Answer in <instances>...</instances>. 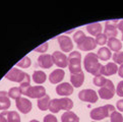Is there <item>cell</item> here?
<instances>
[{"instance_id": "obj_38", "label": "cell", "mask_w": 123, "mask_h": 122, "mask_svg": "<svg viewBox=\"0 0 123 122\" xmlns=\"http://www.w3.org/2000/svg\"><path fill=\"white\" fill-rule=\"evenodd\" d=\"M7 113H8V110H4L1 114H0V122H8Z\"/></svg>"}, {"instance_id": "obj_35", "label": "cell", "mask_w": 123, "mask_h": 122, "mask_svg": "<svg viewBox=\"0 0 123 122\" xmlns=\"http://www.w3.org/2000/svg\"><path fill=\"white\" fill-rule=\"evenodd\" d=\"M47 49H48V43L45 42V43H43L42 45L37 47L36 49H35V51L36 52H41V53H45V52L47 51Z\"/></svg>"}, {"instance_id": "obj_18", "label": "cell", "mask_w": 123, "mask_h": 122, "mask_svg": "<svg viewBox=\"0 0 123 122\" xmlns=\"http://www.w3.org/2000/svg\"><path fill=\"white\" fill-rule=\"evenodd\" d=\"M10 99L8 97V93L5 91L0 92V110H7L10 107Z\"/></svg>"}, {"instance_id": "obj_29", "label": "cell", "mask_w": 123, "mask_h": 122, "mask_svg": "<svg viewBox=\"0 0 123 122\" xmlns=\"http://www.w3.org/2000/svg\"><path fill=\"white\" fill-rule=\"evenodd\" d=\"M31 64H32V61L31 59L28 57V56H25L23 59H20V61L17 62V66L18 67H21V68H28L31 66Z\"/></svg>"}, {"instance_id": "obj_3", "label": "cell", "mask_w": 123, "mask_h": 122, "mask_svg": "<svg viewBox=\"0 0 123 122\" xmlns=\"http://www.w3.org/2000/svg\"><path fill=\"white\" fill-rule=\"evenodd\" d=\"M114 111H115V107L111 105V104H108V105L97 107L93 109L90 113V116L94 120H103L105 118H107V117L111 116V114Z\"/></svg>"}, {"instance_id": "obj_11", "label": "cell", "mask_w": 123, "mask_h": 122, "mask_svg": "<svg viewBox=\"0 0 123 122\" xmlns=\"http://www.w3.org/2000/svg\"><path fill=\"white\" fill-rule=\"evenodd\" d=\"M52 58H53L54 61V64L57 65L58 67L60 68H65L68 66V59H67V56L65 55L62 52H59V51H55L53 52L52 54Z\"/></svg>"}, {"instance_id": "obj_41", "label": "cell", "mask_w": 123, "mask_h": 122, "mask_svg": "<svg viewBox=\"0 0 123 122\" xmlns=\"http://www.w3.org/2000/svg\"><path fill=\"white\" fill-rule=\"evenodd\" d=\"M118 74H119V76H120V77H122V78H123V64H122V65H120V67L118 68Z\"/></svg>"}, {"instance_id": "obj_28", "label": "cell", "mask_w": 123, "mask_h": 122, "mask_svg": "<svg viewBox=\"0 0 123 122\" xmlns=\"http://www.w3.org/2000/svg\"><path fill=\"white\" fill-rule=\"evenodd\" d=\"M7 120L8 122H20V116L16 111H8Z\"/></svg>"}, {"instance_id": "obj_19", "label": "cell", "mask_w": 123, "mask_h": 122, "mask_svg": "<svg viewBox=\"0 0 123 122\" xmlns=\"http://www.w3.org/2000/svg\"><path fill=\"white\" fill-rule=\"evenodd\" d=\"M83 81H85V74H83V72L75 73V74H70V82H71L72 86L80 88V85H82Z\"/></svg>"}, {"instance_id": "obj_14", "label": "cell", "mask_w": 123, "mask_h": 122, "mask_svg": "<svg viewBox=\"0 0 123 122\" xmlns=\"http://www.w3.org/2000/svg\"><path fill=\"white\" fill-rule=\"evenodd\" d=\"M56 93L59 96L63 97H68L71 94H73V86L68 82H62L56 86Z\"/></svg>"}, {"instance_id": "obj_44", "label": "cell", "mask_w": 123, "mask_h": 122, "mask_svg": "<svg viewBox=\"0 0 123 122\" xmlns=\"http://www.w3.org/2000/svg\"><path fill=\"white\" fill-rule=\"evenodd\" d=\"M93 122H96V121H93Z\"/></svg>"}, {"instance_id": "obj_37", "label": "cell", "mask_w": 123, "mask_h": 122, "mask_svg": "<svg viewBox=\"0 0 123 122\" xmlns=\"http://www.w3.org/2000/svg\"><path fill=\"white\" fill-rule=\"evenodd\" d=\"M44 122H58V120H57V118L54 116V115H52V114H48L46 115L45 117H44Z\"/></svg>"}, {"instance_id": "obj_7", "label": "cell", "mask_w": 123, "mask_h": 122, "mask_svg": "<svg viewBox=\"0 0 123 122\" xmlns=\"http://www.w3.org/2000/svg\"><path fill=\"white\" fill-rule=\"evenodd\" d=\"M78 98L80 100L83 102H87V103H92L94 104L98 101L99 99V95L96 93L94 90H91V89H86V90H82L78 93Z\"/></svg>"}, {"instance_id": "obj_42", "label": "cell", "mask_w": 123, "mask_h": 122, "mask_svg": "<svg viewBox=\"0 0 123 122\" xmlns=\"http://www.w3.org/2000/svg\"><path fill=\"white\" fill-rule=\"evenodd\" d=\"M30 122H40L39 120H36V119H33V120H31Z\"/></svg>"}, {"instance_id": "obj_6", "label": "cell", "mask_w": 123, "mask_h": 122, "mask_svg": "<svg viewBox=\"0 0 123 122\" xmlns=\"http://www.w3.org/2000/svg\"><path fill=\"white\" fill-rule=\"evenodd\" d=\"M29 74L27 72H25L20 69L16 68V67H13L11 68L9 71H8L6 74H5V78L10 81H14V82H23L25 78H27Z\"/></svg>"}, {"instance_id": "obj_30", "label": "cell", "mask_w": 123, "mask_h": 122, "mask_svg": "<svg viewBox=\"0 0 123 122\" xmlns=\"http://www.w3.org/2000/svg\"><path fill=\"white\" fill-rule=\"evenodd\" d=\"M110 121L111 122H123V116L120 112L114 111L111 116H110Z\"/></svg>"}, {"instance_id": "obj_8", "label": "cell", "mask_w": 123, "mask_h": 122, "mask_svg": "<svg viewBox=\"0 0 123 122\" xmlns=\"http://www.w3.org/2000/svg\"><path fill=\"white\" fill-rule=\"evenodd\" d=\"M119 19H111L107 20L105 23V29H104V35L107 38H116L118 34V29H117V23Z\"/></svg>"}, {"instance_id": "obj_25", "label": "cell", "mask_w": 123, "mask_h": 122, "mask_svg": "<svg viewBox=\"0 0 123 122\" xmlns=\"http://www.w3.org/2000/svg\"><path fill=\"white\" fill-rule=\"evenodd\" d=\"M47 79V75L46 73L42 71V70H35L33 73V80L34 82H36L38 85L44 84Z\"/></svg>"}, {"instance_id": "obj_12", "label": "cell", "mask_w": 123, "mask_h": 122, "mask_svg": "<svg viewBox=\"0 0 123 122\" xmlns=\"http://www.w3.org/2000/svg\"><path fill=\"white\" fill-rule=\"evenodd\" d=\"M15 106H16L17 109H18V111L24 113V114H28V113H30V111L32 110V107H33L32 102H31L29 99L23 98V97H20L19 99L16 100Z\"/></svg>"}, {"instance_id": "obj_23", "label": "cell", "mask_w": 123, "mask_h": 122, "mask_svg": "<svg viewBox=\"0 0 123 122\" xmlns=\"http://www.w3.org/2000/svg\"><path fill=\"white\" fill-rule=\"evenodd\" d=\"M108 47L110 50H112L116 53V52H120L122 48V43L117 38H110L108 40Z\"/></svg>"}, {"instance_id": "obj_15", "label": "cell", "mask_w": 123, "mask_h": 122, "mask_svg": "<svg viewBox=\"0 0 123 122\" xmlns=\"http://www.w3.org/2000/svg\"><path fill=\"white\" fill-rule=\"evenodd\" d=\"M57 41L59 43V46L61 48V50L63 52H70L73 48V44L71 39L67 36H59L57 38Z\"/></svg>"}, {"instance_id": "obj_13", "label": "cell", "mask_w": 123, "mask_h": 122, "mask_svg": "<svg viewBox=\"0 0 123 122\" xmlns=\"http://www.w3.org/2000/svg\"><path fill=\"white\" fill-rule=\"evenodd\" d=\"M54 64V61L53 58H52V55L49 54H42L39 56L38 58V65L40 66L41 68L44 69H48V68H51Z\"/></svg>"}, {"instance_id": "obj_32", "label": "cell", "mask_w": 123, "mask_h": 122, "mask_svg": "<svg viewBox=\"0 0 123 122\" xmlns=\"http://www.w3.org/2000/svg\"><path fill=\"white\" fill-rule=\"evenodd\" d=\"M112 58H113L114 63L122 65L123 64V52H116V53H114Z\"/></svg>"}, {"instance_id": "obj_20", "label": "cell", "mask_w": 123, "mask_h": 122, "mask_svg": "<svg viewBox=\"0 0 123 122\" xmlns=\"http://www.w3.org/2000/svg\"><path fill=\"white\" fill-rule=\"evenodd\" d=\"M87 33H89L90 35H92V36H98V35L102 34V25H101L100 23H94V24H87L86 27Z\"/></svg>"}, {"instance_id": "obj_33", "label": "cell", "mask_w": 123, "mask_h": 122, "mask_svg": "<svg viewBox=\"0 0 123 122\" xmlns=\"http://www.w3.org/2000/svg\"><path fill=\"white\" fill-rule=\"evenodd\" d=\"M96 43H97V45H105L107 43V37L105 36L104 34H100V35H98V36L96 37Z\"/></svg>"}, {"instance_id": "obj_24", "label": "cell", "mask_w": 123, "mask_h": 122, "mask_svg": "<svg viewBox=\"0 0 123 122\" xmlns=\"http://www.w3.org/2000/svg\"><path fill=\"white\" fill-rule=\"evenodd\" d=\"M97 56L100 60H103V61H108L110 58H111V50L107 47H102L100 48L99 51L97 52Z\"/></svg>"}, {"instance_id": "obj_21", "label": "cell", "mask_w": 123, "mask_h": 122, "mask_svg": "<svg viewBox=\"0 0 123 122\" xmlns=\"http://www.w3.org/2000/svg\"><path fill=\"white\" fill-rule=\"evenodd\" d=\"M50 102H51L50 97L46 94L45 96H44V97L38 99V102H37L38 108L40 109L41 111H46V110H48V109H49V107H50Z\"/></svg>"}, {"instance_id": "obj_43", "label": "cell", "mask_w": 123, "mask_h": 122, "mask_svg": "<svg viewBox=\"0 0 123 122\" xmlns=\"http://www.w3.org/2000/svg\"><path fill=\"white\" fill-rule=\"evenodd\" d=\"M121 40L123 41V34H122V37H121Z\"/></svg>"}, {"instance_id": "obj_9", "label": "cell", "mask_w": 123, "mask_h": 122, "mask_svg": "<svg viewBox=\"0 0 123 122\" xmlns=\"http://www.w3.org/2000/svg\"><path fill=\"white\" fill-rule=\"evenodd\" d=\"M77 48L81 51H92L97 47L96 40L93 37H85L81 41L77 43Z\"/></svg>"}, {"instance_id": "obj_26", "label": "cell", "mask_w": 123, "mask_h": 122, "mask_svg": "<svg viewBox=\"0 0 123 122\" xmlns=\"http://www.w3.org/2000/svg\"><path fill=\"white\" fill-rule=\"evenodd\" d=\"M21 95H23V94H21L19 88H16V86H14V88H11L9 91H8V97H9L10 99L15 100V101L17 99L20 98Z\"/></svg>"}, {"instance_id": "obj_22", "label": "cell", "mask_w": 123, "mask_h": 122, "mask_svg": "<svg viewBox=\"0 0 123 122\" xmlns=\"http://www.w3.org/2000/svg\"><path fill=\"white\" fill-rule=\"evenodd\" d=\"M61 122H80V118L74 112L66 111L61 116Z\"/></svg>"}, {"instance_id": "obj_2", "label": "cell", "mask_w": 123, "mask_h": 122, "mask_svg": "<svg viewBox=\"0 0 123 122\" xmlns=\"http://www.w3.org/2000/svg\"><path fill=\"white\" fill-rule=\"evenodd\" d=\"M73 107V102L72 100L69 98H61V99H53L50 102V107L49 110L52 113H58L60 110H65V111H70Z\"/></svg>"}, {"instance_id": "obj_27", "label": "cell", "mask_w": 123, "mask_h": 122, "mask_svg": "<svg viewBox=\"0 0 123 122\" xmlns=\"http://www.w3.org/2000/svg\"><path fill=\"white\" fill-rule=\"evenodd\" d=\"M31 86V76L28 75L27 78L23 81V82H20V85H19V90L21 92V94L25 95V93H27V91L29 90V88Z\"/></svg>"}, {"instance_id": "obj_1", "label": "cell", "mask_w": 123, "mask_h": 122, "mask_svg": "<svg viewBox=\"0 0 123 122\" xmlns=\"http://www.w3.org/2000/svg\"><path fill=\"white\" fill-rule=\"evenodd\" d=\"M83 66L85 69L92 73L93 75H101V70H102L103 65L99 62V58L95 53H87L83 59Z\"/></svg>"}, {"instance_id": "obj_36", "label": "cell", "mask_w": 123, "mask_h": 122, "mask_svg": "<svg viewBox=\"0 0 123 122\" xmlns=\"http://www.w3.org/2000/svg\"><path fill=\"white\" fill-rule=\"evenodd\" d=\"M116 94L119 96V97H123V80L118 82L117 88H116Z\"/></svg>"}, {"instance_id": "obj_10", "label": "cell", "mask_w": 123, "mask_h": 122, "mask_svg": "<svg viewBox=\"0 0 123 122\" xmlns=\"http://www.w3.org/2000/svg\"><path fill=\"white\" fill-rule=\"evenodd\" d=\"M25 95L32 99H40L46 95V89L42 85H36V86L31 85Z\"/></svg>"}, {"instance_id": "obj_17", "label": "cell", "mask_w": 123, "mask_h": 122, "mask_svg": "<svg viewBox=\"0 0 123 122\" xmlns=\"http://www.w3.org/2000/svg\"><path fill=\"white\" fill-rule=\"evenodd\" d=\"M65 76V72L63 69H55V70H53L51 73H50V75H49V80L51 84H53V85H57V84H59V82L61 81L64 78Z\"/></svg>"}, {"instance_id": "obj_4", "label": "cell", "mask_w": 123, "mask_h": 122, "mask_svg": "<svg viewBox=\"0 0 123 122\" xmlns=\"http://www.w3.org/2000/svg\"><path fill=\"white\" fill-rule=\"evenodd\" d=\"M68 68L71 74L82 72L81 69V54L78 51H73L68 55Z\"/></svg>"}, {"instance_id": "obj_40", "label": "cell", "mask_w": 123, "mask_h": 122, "mask_svg": "<svg viewBox=\"0 0 123 122\" xmlns=\"http://www.w3.org/2000/svg\"><path fill=\"white\" fill-rule=\"evenodd\" d=\"M117 29L120 30V32L123 34V19H121L119 23L117 24Z\"/></svg>"}, {"instance_id": "obj_5", "label": "cell", "mask_w": 123, "mask_h": 122, "mask_svg": "<svg viewBox=\"0 0 123 122\" xmlns=\"http://www.w3.org/2000/svg\"><path fill=\"white\" fill-rule=\"evenodd\" d=\"M115 93H116V90H115V86H114L112 80L107 79L106 82L99 89L98 95L103 100H110L114 97Z\"/></svg>"}, {"instance_id": "obj_39", "label": "cell", "mask_w": 123, "mask_h": 122, "mask_svg": "<svg viewBox=\"0 0 123 122\" xmlns=\"http://www.w3.org/2000/svg\"><path fill=\"white\" fill-rule=\"evenodd\" d=\"M116 107H117V109H118V110H119L120 112H123V99L119 100V101H117Z\"/></svg>"}, {"instance_id": "obj_34", "label": "cell", "mask_w": 123, "mask_h": 122, "mask_svg": "<svg viewBox=\"0 0 123 122\" xmlns=\"http://www.w3.org/2000/svg\"><path fill=\"white\" fill-rule=\"evenodd\" d=\"M85 37H86L85 33H83L82 30H77V32H75V34L73 35V41L77 44V43L80 42V41H81Z\"/></svg>"}, {"instance_id": "obj_16", "label": "cell", "mask_w": 123, "mask_h": 122, "mask_svg": "<svg viewBox=\"0 0 123 122\" xmlns=\"http://www.w3.org/2000/svg\"><path fill=\"white\" fill-rule=\"evenodd\" d=\"M118 67L116 63L114 62H108L106 65H103L102 70H101V75L105 76H110L115 74L116 72H118Z\"/></svg>"}, {"instance_id": "obj_31", "label": "cell", "mask_w": 123, "mask_h": 122, "mask_svg": "<svg viewBox=\"0 0 123 122\" xmlns=\"http://www.w3.org/2000/svg\"><path fill=\"white\" fill-rule=\"evenodd\" d=\"M107 80V78H105L103 75H97L94 77V79H93V82H94V85H97V86H99V88H101L105 82H106Z\"/></svg>"}]
</instances>
